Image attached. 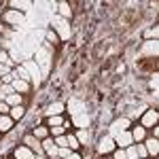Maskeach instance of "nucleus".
Returning a JSON list of instances; mask_svg holds the SVG:
<instances>
[{"label": "nucleus", "mask_w": 159, "mask_h": 159, "mask_svg": "<svg viewBox=\"0 0 159 159\" xmlns=\"http://www.w3.org/2000/svg\"><path fill=\"white\" fill-rule=\"evenodd\" d=\"M66 147L70 148V151H79V140H76V136L74 134H66Z\"/></svg>", "instance_id": "18"}, {"label": "nucleus", "mask_w": 159, "mask_h": 159, "mask_svg": "<svg viewBox=\"0 0 159 159\" xmlns=\"http://www.w3.org/2000/svg\"><path fill=\"white\" fill-rule=\"evenodd\" d=\"M60 13L64 15V17H70V15H72V11H70V7H68L66 2H61V4H60Z\"/></svg>", "instance_id": "28"}, {"label": "nucleus", "mask_w": 159, "mask_h": 159, "mask_svg": "<svg viewBox=\"0 0 159 159\" xmlns=\"http://www.w3.org/2000/svg\"><path fill=\"white\" fill-rule=\"evenodd\" d=\"M136 153H138V159H147V148H144V142H136Z\"/></svg>", "instance_id": "22"}, {"label": "nucleus", "mask_w": 159, "mask_h": 159, "mask_svg": "<svg viewBox=\"0 0 159 159\" xmlns=\"http://www.w3.org/2000/svg\"><path fill=\"white\" fill-rule=\"evenodd\" d=\"M129 127H132V121H129V117H121V119L112 121V125H110V136L119 134V132H125V129H129Z\"/></svg>", "instance_id": "4"}, {"label": "nucleus", "mask_w": 159, "mask_h": 159, "mask_svg": "<svg viewBox=\"0 0 159 159\" xmlns=\"http://www.w3.org/2000/svg\"><path fill=\"white\" fill-rule=\"evenodd\" d=\"M129 134H132V140H134V144H136V142H142L147 138V129L142 125H134V127H129Z\"/></svg>", "instance_id": "9"}, {"label": "nucleus", "mask_w": 159, "mask_h": 159, "mask_svg": "<svg viewBox=\"0 0 159 159\" xmlns=\"http://www.w3.org/2000/svg\"><path fill=\"white\" fill-rule=\"evenodd\" d=\"M43 142V151L49 155V157H57V147H55V142H53V138L47 136L45 140H40Z\"/></svg>", "instance_id": "8"}, {"label": "nucleus", "mask_w": 159, "mask_h": 159, "mask_svg": "<svg viewBox=\"0 0 159 159\" xmlns=\"http://www.w3.org/2000/svg\"><path fill=\"white\" fill-rule=\"evenodd\" d=\"M74 136H76L79 144H87V140H89V132H87V129H79Z\"/></svg>", "instance_id": "21"}, {"label": "nucleus", "mask_w": 159, "mask_h": 159, "mask_svg": "<svg viewBox=\"0 0 159 159\" xmlns=\"http://www.w3.org/2000/svg\"><path fill=\"white\" fill-rule=\"evenodd\" d=\"M66 159H81V155H79V151H72V153H70Z\"/></svg>", "instance_id": "35"}, {"label": "nucleus", "mask_w": 159, "mask_h": 159, "mask_svg": "<svg viewBox=\"0 0 159 159\" xmlns=\"http://www.w3.org/2000/svg\"><path fill=\"white\" fill-rule=\"evenodd\" d=\"M11 112V106L7 102H0V115H9Z\"/></svg>", "instance_id": "32"}, {"label": "nucleus", "mask_w": 159, "mask_h": 159, "mask_svg": "<svg viewBox=\"0 0 159 159\" xmlns=\"http://www.w3.org/2000/svg\"><path fill=\"white\" fill-rule=\"evenodd\" d=\"M110 138L115 140V147H117V148H127V147H132V144H134L129 129H125V132H119V134L110 136Z\"/></svg>", "instance_id": "2"}, {"label": "nucleus", "mask_w": 159, "mask_h": 159, "mask_svg": "<svg viewBox=\"0 0 159 159\" xmlns=\"http://www.w3.org/2000/svg\"><path fill=\"white\" fill-rule=\"evenodd\" d=\"M0 87H2V79H0Z\"/></svg>", "instance_id": "38"}, {"label": "nucleus", "mask_w": 159, "mask_h": 159, "mask_svg": "<svg viewBox=\"0 0 159 159\" xmlns=\"http://www.w3.org/2000/svg\"><path fill=\"white\" fill-rule=\"evenodd\" d=\"M144 110H147V106H138V108H134L132 117H136V119H138V117H142V115H144Z\"/></svg>", "instance_id": "31"}, {"label": "nucleus", "mask_w": 159, "mask_h": 159, "mask_svg": "<svg viewBox=\"0 0 159 159\" xmlns=\"http://www.w3.org/2000/svg\"><path fill=\"white\" fill-rule=\"evenodd\" d=\"M4 74H11V68H7V66H2V64H0V79H2Z\"/></svg>", "instance_id": "34"}, {"label": "nucleus", "mask_w": 159, "mask_h": 159, "mask_svg": "<svg viewBox=\"0 0 159 159\" xmlns=\"http://www.w3.org/2000/svg\"><path fill=\"white\" fill-rule=\"evenodd\" d=\"M110 157H112V159H127V155H125V148H115Z\"/></svg>", "instance_id": "25"}, {"label": "nucleus", "mask_w": 159, "mask_h": 159, "mask_svg": "<svg viewBox=\"0 0 159 159\" xmlns=\"http://www.w3.org/2000/svg\"><path fill=\"white\" fill-rule=\"evenodd\" d=\"M153 159H155V157H153Z\"/></svg>", "instance_id": "40"}, {"label": "nucleus", "mask_w": 159, "mask_h": 159, "mask_svg": "<svg viewBox=\"0 0 159 159\" xmlns=\"http://www.w3.org/2000/svg\"><path fill=\"white\" fill-rule=\"evenodd\" d=\"M15 121H13L9 115H0V134H7V132H11Z\"/></svg>", "instance_id": "11"}, {"label": "nucleus", "mask_w": 159, "mask_h": 159, "mask_svg": "<svg viewBox=\"0 0 159 159\" xmlns=\"http://www.w3.org/2000/svg\"><path fill=\"white\" fill-rule=\"evenodd\" d=\"M144 148H147V155L157 157V153H159V140H157V138H148L147 142H144Z\"/></svg>", "instance_id": "10"}, {"label": "nucleus", "mask_w": 159, "mask_h": 159, "mask_svg": "<svg viewBox=\"0 0 159 159\" xmlns=\"http://www.w3.org/2000/svg\"><path fill=\"white\" fill-rule=\"evenodd\" d=\"M51 159H61V157H51Z\"/></svg>", "instance_id": "37"}, {"label": "nucleus", "mask_w": 159, "mask_h": 159, "mask_svg": "<svg viewBox=\"0 0 159 159\" xmlns=\"http://www.w3.org/2000/svg\"><path fill=\"white\" fill-rule=\"evenodd\" d=\"M159 121V112L155 108H147L144 110V115L140 117V125L144 127V129H148V127H155Z\"/></svg>", "instance_id": "1"}, {"label": "nucleus", "mask_w": 159, "mask_h": 159, "mask_svg": "<svg viewBox=\"0 0 159 159\" xmlns=\"http://www.w3.org/2000/svg\"><path fill=\"white\" fill-rule=\"evenodd\" d=\"M0 64L7 66V68H13V60H11V55H9L7 51H0Z\"/></svg>", "instance_id": "20"}, {"label": "nucleus", "mask_w": 159, "mask_h": 159, "mask_svg": "<svg viewBox=\"0 0 159 159\" xmlns=\"http://www.w3.org/2000/svg\"><path fill=\"white\" fill-rule=\"evenodd\" d=\"M2 19L7 21V24H11V25H17V24H21L24 21V13H19V11H13V9H9V11L2 15Z\"/></svg>", "instance_id": "7"}, {"label": "nucleus", "mask_w": 159, "mask_h": 159, "mask_svg": "<svg viewBox=\"0 0 159 159\" xmlns=\"http://www.w3.org/2000/svg\"><path fill=\"white\" fill-rule=\"evenodd\" d=\"M70 153H72V151H70L68 147H61V148H57V157H61V159H66L68 155H70Z\"/></svg>", "instance_id": "30"}, {"label": "nucleus", "mask_w": 159, "mask_h": 159, "mask_svg": "<svg viewBox=\"0 0 159 159\" xmlns=\"http://www.w3.org/2000/svg\"><path fill=\"white\" fill-rule=\"evenodd\" d=\"M21 142H24V144L30 148V151H34V155H38V157H40V155L45 153V151H43V142H40L38 138H34L32 134H25Z\"/></svg>", "instance_id": "3"}, {"label": "nucleus", "mask_w": 159, "mask_h": 159, "mask_svg": "<svg viewBox=\"0 0 159 159\" xmlns=\"http://www.w3.org/2000/svg\"><path fill=\"white\" fill-rule=\"evenodd\" d=\"M64 110H66V106H64L61 102H53L49 108L45 110V115H47V117H55V115H64Z\"/></svg>", "instance_id": "12"}, {"label": "nucleus", "mask_w": 159, "mask_h": 159, "mask_svg": "<svg viewBox=\"0 0 159 159\" xmlns=\"http://www.w3.org/2000/svg\"><path fill=\"white\" fill-rule=\"evenodd\" d=\"M115 140L110 138V136H104L102 140H100V144H98V153L100 155H110L112 151H115Z\"/></svg>", "instance_id": "5"}, {"label": "nucleus", "mask_w": 159, "mask_h": 159, "mask_svg": "<svg viewBox=\"0 0 159 159\" xmlns=\"http://www.w3.org/2000/svg\"><path fill=\"white\" fill-rule=\"evenodd\" d=\"M13 157L15 159H38V155H34V151H30L25 144H19L13 151Z\"/></svg>", "instance_id": "6"}, {"label": "nucleus", "mask_w": 159, "mask_h": 159, "mask_svg": "<svg viewBox=\"0 0 159 159\" xmlns=\"http://www.w3.org/2000/svg\"><path fill=\"white\" fill-rule=\"evenodd\" d=\"M11 85H13V89H15L17 93H21V96L30 91V83H28V81H21V79H15Z\"/></svg>", "instance_id": "13"}, {"label": "nucleus", "mask_w": 159, "mask_h": 159, "mask_svg": "<svg viewBox=\"0 0 159 159\" xmlns=\"http://www.w3.org/2000/svg\"><path fill=\"white\" fill-rule=\"evenodd\" d=\"M64 121H66V119H64L61 115H55V117H47V125H49V127H55V125H64Z\"/></svg>", "instance_id": "19"}, {"label": "nucleus", "mask_w": 159, "mask_h": 159, "mask_svg": "<svg viewBox=\"0 0 159 159\" xmlns=\"http://www.w3.org/2000/svg\"><path fill=\"white\" fill-rule=\"evenodd\" d=\"M32 136H34V138H38V140H45V138L49 136V127H45V125H38V127H34Z\"/></svg>", "instance_id": "17"}, {"label": "nucleus", "mask_w": 159, "mask_h": 159, "mask_svg": "<svg viewBox=\"0 0 159 159\" xmlns=\"http://www.w3.org/2000/svg\"><path fill=\"white\" fill-rule=\"evenodd\" d=\"M24 115H25V108H24V106H13L11 112H9V117H11L13 121H19V119H24Z\"/></svg>", "instance_id": "16"}, {"label": "nucleus", "mask_w": 159, "mask_h": 159, "mask_svg": "<svg viewBox=\"0 0 159 159\" xmlns=\"http://www.w3.org/2000/svg\"><path fill=\"white\" fill-rule=\"evenodd\" d=\"M4 102H7L11 108H13V106H24V96L15 91V93H11V96H7V100H4Z\"/></svg>", "instance_id": "15"}, {"label": "nucleus", "mask_w": 159, "mask_h": 159, "mask_svg": "<svg viewBox=\"0 0 159 159\" xmlns=\"http://www.w3.org/2000/svg\"><path fill=\"white\" fill-rule=\"evenodd\" d=\"M25 68H28L30 72L34 74V81H36V83H38V68H36V66H34V64H32V61H28V64H25Z\"/></svg>", "instance_id": "29"}, {"label": "nucleus", "mask_w": 159, "mask_h": 159, "mask_svg": "<svg viewBox=\"0 0 159 159\" xmlns=\"http://www.w3.org/2000/svg\"><path fill=\"white\" fill-rule=\"evenodd\" d=\"M9 7H11L13 11H19V13H24L25 9H28V7H30V2H11V4H9Z\"/></svg>", "instance_id": "23"}, {"label": "nucleus", "mask_w": 159, "mask_h": 159, "mask_svg": "<svg viewBox=\"0 0 159 159\" xmlns=\"http://www.w3.org/2000/svg\"><path fill=\"white\" fill-rule=\"evenodd\" d=\"M106 159H112V157H106Z\"/></svg>", "instance_id": "39"}, {"label": "nucleus", "mask_w": 159, "mask_h": 159, "mask_svg": "<svg viewBox=\"0 0 159 159\" xmlns=\"http://www.w3.org/2000/svg\"><path fill=\"white\" fill-rule=\"evenodd\" d=\"M125 155H127V159H138V153H136V147H134V144L125 148Z\"/></svg>", "instance_id": "27"}, {"label": "nucleus", "mask_w": 159, "mask_h": 159, "mask_svg": "<svg viewBox=\"0 0 159 159\" xmlns=\"http://www.w3.org/2000/svg\"><path fill=\"white\" fill-rule=\"evenodd\" d=\"M47 40H49L51 45H57V43H60V38H57V34H55V30H49V32H47Z\"/></svg>", "instance_id": "26"}, {"label": "nucleus", "mask_w": 159, "mask_h": 159, "mask_svg": "<svg viewBox=\"0 0 159 159\" xmlns=\"http://www.w3.org/2000/svg\"><path fill=\"white\" fill-rule=\"evenodd\" d=\"M157 136H159V127L155 125V127H153V138H157Z\"/></svg>", "instance_id": "36"}, {"label": "nucleus", "mask_w": 159, "mask_h": 159, "mask_svg": "<svg viewBox=\"0 0 159 159\" xmlns=\"http://www.w3.org/2000/svg\"><path fill=\"white\" fill-rule=\"evenodd\" d=\"M151 36H153V38L157 36V28H148L147 32H144V38H151Z\"/></svg>", "instance_id": "33"}, {"label": "nucleus", "mask_w": 159, "mask_h": 159, "mask_svg": "<svg viewBox=\"0 0 159 159\" xmlns=\"http://www.w3.org/2000/svg\"><path fill=\"white\" fill-rule=\"evenodd\" d=\"M72 125H76L79 129H85L87 125H89V117H87L85 112H81V115H74V117H72Z\"/></svg>", "instance_id": "14"}, {"label": "nucleus", "mask_w": 159, "mask_h": 159, "mask_svg": "<svg viewBox=\"0 0 159 159\" xmlns=\"http://www.w3.org/2000/svg\"><path fill=\"white\" fill-rule=\"evenodd\" d=\"M49 134L53 136V138H57V136L66 134V129H64V125H55V127H49Z\"/></svg>", "instance_id": "24"}]
</instances>
